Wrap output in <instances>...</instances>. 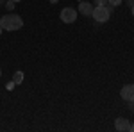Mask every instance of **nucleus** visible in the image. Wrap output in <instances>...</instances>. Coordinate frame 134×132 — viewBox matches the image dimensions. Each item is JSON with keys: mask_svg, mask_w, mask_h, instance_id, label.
Segmentation results:
<instances>
[{"mask_svg": "<svg viewBox=\"0 0 134 132\" xmlns=\"http://www.w3.org/2000/svg\"><path fill=\"white\" fill-rule=\"evenodd\" d=\"M0 27L4 31H18L23 27V20L18 14H5L0 18Z\"/></svg>", "mask_w": 134, "mask_h": 132, "instance_id": "nucleus-1", "label": "nucleus"}, {"mask_svg": "<svg viewBox=\"0 0 134 132\" xmlns=\"http://www.w3.org/2000/svg\"><path fill=\"white\" fill-rule=\"evenodd\" d=\"M111 11H113V7L95 5V7H93V13H91V18L95 21H98V23H105V21L109 20V16H111Z\"/></svg>", "mask_w": 134, "mask_h": 132, "instance_id": "nucleus-2", "label": "nucleus"}, {"mask_svg": "<svg viewBox=\"0 0 134 132\" xmlns=\"http://www.w3.org/2000/svg\"><path fill=\"white\" fill-rule=\"evenodd\" d=\"M59 18H61L63 23H73V21L77 20V9H73V7H64V9H61Z\"/></svg>", "mask_w": 134, "mask_h": 132, "instance_id": "nucleus-3", "label": "nucleus"}, {"mask_svg": "<svg viewBox=\"0 0 134 132\" xmlns=\"http://www.w3.org/2000/svg\"><path fill=\"white\" fill-rule=\"evenodd\" d=\"M120 96H122L125 102L134 100V84H125L124 88L120 89Z\"/></svg>", "mask_w": 134, "mask_h": 132, "instance_id": "nucleus-4", "label": "nucleus"}, {"mask_svg": "<svg viewBox=\"0 0 134 132\" xmlns=\"http://www.w3.org/2000/svg\"><path fill=\"white\" fill-rule=\"evenodd\" d=\"M114 129L118 132H125L131 129V122L127 120V118H118L116 122H114Z\"/></svg>", "mask_w": 134, "mask_h": 132, "instance_id": "nucleus-5", "label": "nucleus"}, {"mask_svg": "<svg viewBox=\"0 0 134 132\" xmlns=\"http://www.w3.org/2000/svg\"><path fill=\"white\" fill-rule=\"evenodd\" d=\"M79 13L81 14H84V16H91L93 13V5L90 4V2H79Z\"/></svg>", "mask_w": 134, "mask_h": 132, "instance_id": "nucleus-6", "label": "nucleus"}, {"mask_svg": "<svg viewBox=\"0 0 134 132\" xmlns=\"http://www.w3.org/2000/svg\"><path fill=\"white\" fill-rule=\"evenodd\" d=\"M13 82H14V84H21V82H23V71H16L14 77H13Z\"/></svg>", "mask_w": 134, "mask_h": 132, "instance_id": "nucleus-7", "label": "nucleus"}, {"mask_svg": "<svg viewBox=\"0 0 134 132\" xmlns=\"http://www.w3.org/2000/svg\"><path fill=\"white\" fill-rule=\"evenodd\" d=\"M122 2H124V0H107V5H109V7H116V5H120V4H122Z\"/></svg>", "mask_w": 134, "mask_h": 132, "instance_id": "nucleus-8", "label": "nucleus"}, {"mask_svg": "<svg viewBox=\"0 0 134 132\" xmlns=\"http://www.w3.org/2000/svg\"><path fill=\"white\" fill-rule=\"evenodd\" d=\"M5 7H7L9 11H13L14 9V2H13V0H7V2H5Z\"/></svg>", "mask_w": 134, "mask_h": 132, "instance_id": "nucleus-9", "label": "nucleus"}, {"mask_svg": "<svg viewBox=\"0 0 134 132\" xmlns=\"http://www.w3.org/2000/svg\"><path fill=\"white\" fill-rule=\"evenodd\" d=\"M95 5H107V0H93Z\"/></svg>", "mask_w": 134, "mask_h": 132, "instance_id": "nucleus-10", "label": "nucleus"}, {"mask_svg": "<svg viewBox=\"0 0 134 132\" xmlns=\"http://www.w3.org/2000/svg\"><path fill=\"white\" fill-rule=\"evenodd\" d=\"M127 5H131V7H132V5H134V0H127Z\"/></svg>", "mask_w": 134, "mask_h": 132, "instance_id": "nucleus-11", "label": "nucleus"}, {"mask_svg": "<svg viewBox=\"0 0 134 132\" xmlns=\"http://www.w3.org/2000/svg\"><path fill=\"white\" fill-rule=\"evenodd\" d=\"M131 132H134V123H131V129H129Z\"/></svg>", "mask_w": 134, "mask_h": 132, "instance_id": "nucleus-12", "label": "nucleus"}, {"mask_svg": "<svg viewBox=\"0 0 134 132\" xmlns=\"http://www.w3.org/2000/svg\"><path fill=\"white\" fill-rule=\"evenodd\" d=\"M5 2H7V0H0V5H2V4H5Z\"/></svg>", "mask_w": 134, "mask_h": 132, "instance_id": "nucleus-13", "label": "nucleus"}, {"mask_svg": "<svg viewBox=\"0 0 134 132\" xmlns=\"http://www.w3.org/2000/svg\"><path fill=\"white\" fill-rule=\"evenodd\" d=\"M131 9H132V16H134V5H132V7H131Z\"/></svg>", "mask_w": 134, "mask_h": 132, "instance_id": "nucleus-14", "label": "nucleus"}, {"mask_svg": "<svg viewBox=\"0 0 134 132\" xmlns=\"http://www.w3.org/2000/svg\"><path fill=\"white\" fill-rule=\"evenodd\" d=\"M2 31H4V29H2V27H0V36H2Z\"/></svg>", "mask_w": 134, "mask_h": 132, "instance_id": "nucleus-15", "label": "nucleus"}, {"mask_svg": "<svg viewBox=\"0 0 134 132\" xmlns=\"http://www.w3.org/2000/svg\"><path fill=\"white\" fill-rule=\"evenodd\" d=\"M13 2H14V4H16V2H20V0H13Z\"/></svg>", "mask_w": 134, "mask_h": 132, "instance_id": "nucleus-16", "label": "nucleus"}, {"mask_svg": "<svg viewBox=\"0 0 134 132\" xmlns=\"http://www.w3.org/2000/svg\"><path fill=\"white\" fill-rule=\"evenodd\" d=\"M0 77H2V70H0Z\"/></svg>", "mask_w": 134, "mask_h": 132, "instance_id": "nucleus-17", "label": "nucleus"}]
</instances>
